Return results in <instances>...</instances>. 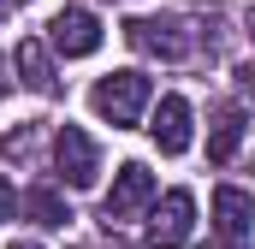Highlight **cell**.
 <instances>
[{
	"label": "cell",
	"instance_id": "1",
	"mask_svg": "<svg viewBox=\"0 0 255 249\" xmlns=\"http://www.w3.org/2000/svg\"><path fill=\"white\" fill-rule=\"evenodd\" d=\"M125 42L136 54H148V60L160 65H184L202 54V30H196L190 18H178V12H148V18H125Z\"/></svg>",
	"mask_w": 255,
	"mask_h": 249
},
{
	"label": "cell",
	"instance_id": "4",
	"mask_svg": "<svg viewBox=\"0 0 255 249\" xmlns=\"http://www.w3.org/2000/svg\"><path fill=\"white\" fill-rule=\"evenodd\" d=\"M142 208H154V172L142 160H125L119 178H113V190H107V202H101V220L119 226V220H136Z\"/></svg>",
	"mask_w": 255,
	"mask_h": 249
},
{
	"label": "cell",
	"instance_id": "16",
	"mask_svg": "<svg viewBox=\"0 0 255 249\" xmlns=\"http://www.w3.org/2000/svg\"><path fill=\"white\" fill-rule=\"evenodd\" d=\"M6 12H12V0H0V18H6Z\"/></svg>",
	"mask_w": 255,
	"mask_h": 249
},
{
	"label": "cell",
	"instance_id": "18",
	"mask_svg": "<svg viewBox=\"0 0 255 249\" xmlns=\"http://www.w3.org/2000/svg\"><path fill=\"white\" fill-rule=\"evenodd\" d=\"M250 36H255V6H250Z\"/></svg>",
	"mask_w": 255,
	"mask_h": 249
},
{
	"label": "cell",
	"instance_id": "8",
	"mask_svg": "<svg viewBox=\"0 0 255 249\" xmlns=\"http://www.w3.org/2000/svg\"><path fill=\"white\" fill-rule=\"evenodd\" d=\"M148 136H154L160 154H184V148H190V101H184V95H160Z\"/></svg>",
	"mask_w": 255,
	"mask_h": 249
},
{
	"label": "cell",
	"instance_id": "3",
	"mask_svg": "<svg viewBox=\"0 0 255 249\" xmlns=\"http://www.w3.org/2000/svg\"><path fill=\"white\" fill-rule=\"evenodd\" d=\"M48 48H54L60 60H89V54L101 48V18H95L89 6H60L54 24H48Z\"/></svg>",
	"mask_w": 255,
	"mask_h": 249
},
{
	"label": "cell",
	"instance_id": "5",
	"mask_svg": "<svg viewBox=\"0 0 255 249\" xmlns=\"http://www.w3.org/2000/svg\"><path fill=\"white\" fill-rule=\"evenodd\" d=\"M190 232H196V196L190 190H166L148 208V244L154 249H178V244H190Z\"/></svg>",
	"mask_w": 255,
	"mask_h": 249
},
{
	"label": "cell",
	"instance_id": "2",
	"mask_svg": "<svg viewBox=\"0 0 255 249\" xmlns=\"http://www.w3.org/2000/svg\"><path fill=\"white\" fill-rule=\"evenodd\" d=\"M148 101H154V89H148V77L130 71V65H125V71H107V77L89 89V107L113 124V130H130V124L148 113Z\"/></svg>",
	"mask_w": 255,
	"mask_h": 249
},
{
	"label": "cell",
	"instance_id": "9",
	"mask_svg": "<svg viewBox=\"0 0 255 249\" xmlns=\"http://www.w3.org/2000/svg\"><path fill=\"white\" fill-rule=\"evenodd\" d=\"M12 65H18V83H24V89H36V95H60V71H54V48H48V42L24 36L18 54H12Z\"/></svg>",
	"mask_w": 255,
	"mask_h": 249
},
{
	"label": "cell",
	"instance_id": "6",
	"mask_svg": "<svg viewBox=\"0 0 255 249\" xmlns=\"http://www.w3.org/2000/svg\"><path fill=\"white\" fill-rule=\"evenodd\" d=\"M54 160H60L65 184L71 190H89L101 178V148L89 142V130H77V124H60V136H54Z\"/></svg>",
	"mask_w": 255,
	"mask_h": 249
},
{
	"label": "cell",
	"instance_id": "11",
	"mask_svg": "<svg viewBox=\"0 0 255 249\" xmlns=\"http://www.w3.org/2000/svg\"><path fill=\"white\" fill-rule=\"evenodd\" d=\"M18 208H24V214H30L36 226H65V220H71V208H65V196H60V190H48V184L24 190V196H18Z\"/></svg>",
	"mask_w": 255,
	"mask_h": 249
},
{
	"label": "cell",
	"instance_id": "12",
	"mask_svg": "<svg viewBox=\"0 0 255 249\" xmlns=\"http://www.w3.org/2000/svg\"><path fill=\"white\" fill-rule=\"evenodd\" d=\"M36 142H42V130H36V124H18V130L0 136V154H6V160H36Z\"/></svg>",
	"mask_w": 255,
	"mask_h": 249
},
{
	"label": "cell",
	"instance_id": "10",
	"mask_svg": "<svg viewBox=\"0 0 255 249\" xmlns=\"http://www.w3.org/2000/svg\"><path fill=\"white\" fill-rule=\"evenodd\" d=\"M238 142H244V107H220L214 124H208V160L226 166V160L238 154Z\"/></svg>",
	"mask_w": 255,
	"mask_h": 249
},
{
	"label": "cell",
	"instance_id": "19",
	"mask_svg": "<svg viewBox=\"0 0 255 249\" xmlns=\"http://www.w3.org/2000/svg\"><path fill=\"white\" fill-rule=\"evenodd\" d=\"M12 6H24V0H12Z\"/></svg>",
	"mask_w": 255,
	"mask_h": 249
},
{
	"label": "cell",
	"instance_id": "15",
	"mask_svg": "<svg viewBox=\"0 0 255 249\" xmlns=\"http://www.w3.org/2000/svg\"><path fill=\"white\" fill-rule=\"evenodd\" d=\"M6 71H12V65H6V60H0V95H6V89H12V77H6Z\"/></svg>",
	"mask_w": 255,
	"mask_h": 249
},
{
	"label": "cell",
	"instance_id": "17",
	"mask_svg": "<svg viewBox=\"0 0 255 249\" xmlns=\"http://www.w3.org/2000/svg\"><path fill=\"white\" fill-rule=\"evenodd\" d=\"M12 249H42V244H12Z\"/></svg>",
	"mask_w": 255,
	"mask_h": 249
},
{
	"label": "cell",
	"instance_id": "7",
	"mask_svg": "<svg viewBox=\"0 0 255 249\" xmlns=\"http://www.w3.org/2000/svg\"><path fill=\"white\" fill-rule=\"evenodd\" d=\"M250 232H255V196L238 184H220L214 190V238L226 249H238V244H250Z\"/></svg>",
	"mask_w": 255,
	"mask_h": 249
},
{
	"label": "cell",
	"instance_id": "14",
	"mask_svg": "<svg viewBox=\"0 0 255 249\" xmlns=\"http://www.w3.org/2000/svg\"><path fill=\"white\" fill-rule=\"evenodd\" d=\"M12 214H18V190L0 178V220H12Z\"/></svg>",
	"mask_w": 255,
	"mask_h": 249
},
{
	"label": "cell",
	"instance_id": "13",
	"mask_svg": "<svg viewBox=\"0 0 255 249\" xmlns=\"http://www.w3.org/2000/svg\"><path fill=\"white\" fill-rule=\"evenodd\" d=\"M238 95H244V107H255V60L238 65Z\"/></svg>",
	"mask_w": 255,
	"mask_h": 249
}]
</instances>
